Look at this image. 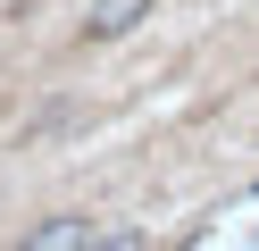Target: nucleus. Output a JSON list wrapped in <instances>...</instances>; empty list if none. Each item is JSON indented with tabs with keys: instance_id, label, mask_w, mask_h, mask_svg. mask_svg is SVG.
I'll return each mask as SVG.
<instances>
[{
	"instance_id": "obj_1",
	"label": "nucleus",
	"mask_w": 259,
	"mask_h": 251,
	"mask_svg": "<svg viewBox=\"0 0 259 251\" xmlns=\"http://www.w3.org/2000/svg\"><path fill=\"white\" fill-rule=\"evenodd\" d=\"M25 243H34V251H92V243H134V234L92 226V218H51V226H34Z\"/></svg>"
},
{
	"instance_id": "obj_2",
	"label": "nucleus",
	"mask_w": 259,
	"mask_h": 251,
	"mask_svg": "<svg viewBox=\"0 0 259 251\" xmlns=\"http://www.w3.org/2000/svg\"><path fill=\"white\" fill-rule=\"evenodd\" d=\"M142 17H151V0H92V9H84V33H92V42H117V33H134Z\"/></svg>"
}]
</instances>
